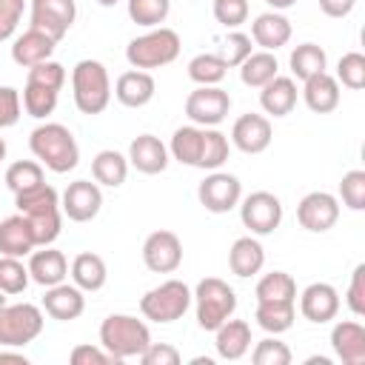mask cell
I'll list each match as a JSON object with an SVG mask.
<instances>
[{"label":"cell","mask_w":365,"mask_h":365,"mask_svg":"<svg viewBox=\"0 0 365 365\" xmlns=\"http://www.w3.org/2000/svg\"><path fill=\"white\" fill-rule=\"evenodd\" d=\"M29 148L37 163L54 174H66L80 163V145L63 123H40L29 134Z\"/></svg>","instance_id":"cell-1"},{"label":"cell","mask_w":365,"mask_h":365,"mask_svg":"<svg viewBox=\"0 0 365 365\" xmlns=\"http://www.w3.org/2000/svg\"><path fill=\"white\" fill-rule=\"evenodd\" d=\"M71 94L80 114H103L111 103V77L100 60H80L71 68Z\"/></svg>","instance_id":"cell-2"},{"label":"cell","mask_w":365,"mask_h":365,"mask_svg":"<svg viewBox=\"0 0 365 365\" xmlns=\"http://www.w3.org/2000/svg\"><path fill=\"white\" fill-rule=\"evenodd\" d=\"M151 342V331L143 319L131 314H108L100 322V345L117 359H131L140 356Z\"/></svg>","instance_id":"cell-3"},{"label":"cell","mask_w":365,"mask_h":365,"mask_svg":"<svg viewBox=\"0 0 365 365\" xmlns=\"http://www.w3.org/2000/svg\"><path fill=\"white\" fill-rule=\"evenodd\" d=\"M180 46L182 43H180V34L174 29L154 26L125 46V60L131 68H140V71L163 68L180 57Z\"/></svg>","instance_id":"cell-4"},{"label":"cell","mask_w":365,"mask_h":365,"mask_svg":"<svg viewBox=\"0 0 365 365\" xmlns=\"http://www.w3.org/2000/svg\"><path fill=\"white\" fill-rule=\"evenodd\" d=\"M191 302L197 311V325L202 331H217L225 319L234 317L237 311V294L234 288L220 279V277H205L197 282V288L191 291Z\"/></svg>","instance_id":"cell-5"},{"label":"cell","mask_w":365,"mask_h":365,"mask_svg":"<svg viewBox=\"0 0 365 365\" xmlns=\"http://www.w3.org/2000/svg\"><path fill=\"white\" fill-rule=\"evenodd\" d=\"M188 308H191V288L182 279H165L157 288L145 291L140 299V314L157 325L182 319Z\"/></svg>","instance_id":"cell-6"},{"label":"cell","mask_w":365,"mask_h":365,"mask_svg":"<svg viewBox=\"0 0 365 365\" xmlns=\"http://www.w3.org/2000/svg\"><path fill=\"white\" fill-rule=\"evenodd\" d=\"M46 317L34 302H14L0 308V345L3 348H26L43 334Z\"/></svg>","instance_id":"cell-7"},{"label":"cell","mask_w":365,"mask_h":365,"mask_svg":"<svg viewBox=\"0 0 365 365\" xmlns=\"http://www.w3.org/2000/svg\"><path fill=\"white\" fill-rule=\"evenodd\" d=\"M240 220L254 237L274 234L282 222V202L271 191H254L240 200Z\"/></svg>","instance_id":"cell-8"},{"label":"cell","mask_w":365,"mask_h":365,"mask_svg":"<svg viewBox=\"0 0 365 365\" xmlns=\"http://www.w3.org/2000/svg\"><path fill=\"white\" fill-rule=\"evenodd\" d=\"M228 111H231V97L220 86H197L185 97V114L194 125L214 128L228 117Z\"/></svg>","instance_id":"cell-9"},{"label":"cell","mask_w":365,"mask_h":365,"mask_svg":"<svg viewBox=\"0 0 365 365\" xmlns=\"http://www.w3.org/2000/svg\"><path fill=\"white\" fill-rule=\"evenodd\" d=\"M197 200L211 214H228L242 200V182L234 174L217 168L197 185Z\"/></svg>","instance_id":"cell-10"},{"label":"cell","mask_w":365,"mask_h":365,"mask_svg":"<svg viewBox=\"0 0 365 365\" xmlns=\"http://www.w3.org/2000/svg\"><path fill=\"white\" fill-rule=\"evenodd\" d=\"M143 262L154 274H174L182 265V242L174 231H151L143 242Z\"/></svg>","instance_id":"cell-11"},{"label":"cell","mask_w":365,"mask_h":365,"mask_svg":"<svg viewBox=\"0 0 365 365\" xmlns=\"http://www.w3.org/2000/svg\"><path fill=\"white\" fill-rule=\"evenodd\" d=\"M336 220H339V200L328 191H311L297 205V222L305 231L325 234L336 225Z\"/></svg>","instance_id":"cell-12"},{"label":"cell","mask_w":365,"mask_h":365,"mask_svg":"<svg viewBox=\"0 0 365 365\" xmlns=\"http://www.w3.org/2000/svg\"><path fill=\"white\" fill-rule=\"evenodd\" d=\"M77 17L74 0H31V29L46 31L57 43L68 34Z\"/></svg>","instance_id":"cell-13"},{"label":"cell","mask_w":365,"mask_h":365,"mask_svg":"<svg viewBox=\"0 0 365 365\" xmlns=\"http://www.w3.org/2000/svg\"><path fill=\"white\" fill-rule=\"evenodd\" d=\"M100 208H103V191L91 180L68 182V188L60 197V211L71 222H88V220H94L100 214Z\"/></svg>","instance_id":"cell-14"},{"label":"cell","mask_w":365,"mask_h":365,"mask_svg":"<svg viewBox=\"0 0 365 365\" xmlns=\"http://www.w3.org/2000/svg\"><path fill=\"white\" fill-rule=\"evenodd\" d=\"M274 140V128L271 120L265 114H242L234 120L231 125V143L242 151V154H262Z\"/></svg>","instance_id":"cell-15"},{"label":"cell","mask_w":365,"mask_h":365,"mask_svg":"<svg viewBox=\"0 0 365 365\" xmlns=\"http://www.w3.org/2000/svg\"><path fill=\"white\" fill-rule=\"evenodd\" d=\"M299 314L314 325H325V322L336 319V314H339V291L331 282H311L299 294Z\"/></svg>","instance_id":"cell-16"},{"label":"cell","mask_w":365,"mask_h":365,"mask_svg":"<svg viewBox=\"0 0 365 365\" xmlns=\"http://www.w3.org/2000/svg\"><path fill=\"white\" fill-rule=\"evenodd\" d=\"M331 348L342 365H365V325L356 319H339L331 328Z\"/></svg>","instance_id":"cell-17"},{"label":"cell","mask_w":365,"mask_h":365,"mask_svg":"<svg viewBox=\"0 0 365 365\" xmlns=\"http://www.w3.org/2000/svg\"><path fill=\"white\" fill-rule=\"evenodd\" d=\"M29 277L31 282L43 285V288H51L57 282H66L68 277V259L63 251L51 248V245H40L29 254Z\"/></svg>","instance_id":"cell-18"},{"label":"cell","mask_w":365,"mask_h":365,"mask_svg":"<svg viewBox=\"0 0 365 365\" xmlns=\"http://www.w3.org/2000/svg\"><path fill=\"white\" fill-rule=\"evenodd\" d=\"M43 311H46L51 319L71 322V319H77V317L86 311V297H83V291H80L74 282H57V285L46 288Z\"/></svg>","instance_id":"cell-19"},{"label":"cell","mask_w":365,"mask_h":365,"mask_svg":"<svg viewBox=\"0 0 365 365\" xmlns=\"http://www.w3.org/2000/svg\"><path fill=\"white\" fill-rule=\"evenodd\" d=\"M154 94H157V83H154L151 71L131 68V71H123L114 83V97L125 108H143L154 100Z\"/></svg>","instance_id":"cell-20"},{"label":"cell","mask_w":365,"mask_h":365,"mask_svg":"<svg viewBox=\"0 0 365 365\" xmlns=\"http://www.w3.org/2000/svg\"><path fill=\"white\" fill-rule=\"evenodd\" d=\"M128 165L140 174H163L168 168V148L154 134H140L128 145Z\"/></svg>","instance_id":"cell-21"},{"label":"cell","mask_w":365,"mask_h":365,"mask_svg":"<svg viewBox=\"0 0 365 365\" xmlns=\"http://www.w3.org/2000/svg\"><path fill=\"white\" fill-rule=\"evenodd\" d=\"M251 40L262 51H277L291 40V20L282 11H262L251 23Z\"/></svg>","instance_id":"cell-22"},{"label":"cell","mask_w":365,"mask_h":365,"mask_svg":"<svg viewBox=\"0 0 365 365\" xmlns=\"http://www.w3.org/2000/svg\"><path fill=\"white\" fill-rule=\"evenodd\" d=\"M54 46H57L54 37H48L46 31L29 26V29L11 43V60H14L17 66H23V68H31V66H37V63H43V60H51Z\"/></svg>","instance_id":"cell-23"},{"label":"cell","mask_w":365,"mask_h":365,"mask_svg":"<svg viewBox=\"0 0 365 365\" xmlns=\"http://www.w3.org/2000/svg\"><path fill=\"white\" fill-rule=\"evenodd\" d=\"M214 348L220 359H242L251 348V325L245 319H225L217 331H214Z\"/></svg>","instance_id":"cell-24"},{"label":"cell","mask_w":365,"mask_h":365,"mask_svg":"<svg viewBox=\"0 0 365 365\" xmlns=\"http://www.w3.org/2000/svg\"><path fill=\"white\" fill-rule=\"evenodd\" d=\"M302 100L314 114H331L339 106V83L334 74L319 71L302 80Z\"/></svg>","instance_id":"cell-25"},{"label":"cell","mask_w":365,"mask_h":365,"mask_svg":"<svg viewBox=\"0 0 365 365\" xmlns=\"http://www.w3.org/2000/svg\"><path fill=\"white\" fill-rule=\"evenodd\" d=\"M265 265V248L259 245V240L254 234L248 237H237L231 251H228V268L234 277L240 279H248L254 274H259Z\"/></svg>","instance_id":"cell-26"},{"label":"cell","mask_w":365,"mask_h":365,"mask_svg":"<svg viewBox=\"0 0 365 365\" xmlns=\"http://www.w3.org/2000/svg\"><path fill=\"white\" fill-rule=\"evenodd\" d=\"M34 237H31V225L29 220L17 211L6 220H0V254L6 257H29L34 251Z\"/></svg>","instance_id":"cell-27"},{"label":"cell","mask_w":365,"mask_h":365,"mask_svg":"<svg viewBox=\"0 0 365 365\" xmlns=\"http://www.w3.org/2000/svg\"><path fill=\"white\" fill-rule=\"evenodd\" d=\"M259 106L271 117L291 114L294 106H297V80L294 77H282V74H277L274 80H268L259 88Z\"/></svg>","instance_id":"cell-28"},{"label":"cell","mask_w":365,"mask_h":365,"mask_svg":"<svg viewBox=\"0 0 365 365\" xmlns=\"http://www.w3.org/2000/svg\"><path fill=\"white\" fill-rule=\"evenodd\" d=\"M71 282L86 294V291H100L108 279V268H106V259L94 251H83L71 259Z\"/></svg>","instance_id":"cell-29"},{"label":"cell","mask_w":365,"mask_h":365,"mask_svg":"<svg viewBox=\"0 0 365 365\" xmlns=\"http://www.w3.org/2000/svg\"><path fill=\"white\" fill-rule=\"evenodd\" d=\"M91 177L97 185L106 188H120L128 177V157L114 151V148H103L97 151V157L91 160Z\"/></svg>","instance_id":"cell-30"},{"label":"cell","mask_w":365,"mask_h":365,"mask_svg":"<svg viewBox=\"0 0 365 365\" xmlns=\"http://www.w3.org/2000/svg\"><path fill=\"white\" fill-rule=\"evenodd\" d=\"M237 68H240V80L251 88H262L268 80H274L279 74V63H277L274 51H251Z\"/></svg>","instance_id":"cell-31"},{"label":"cell","mask_w":365,"mask_h":365,"mask_svg":"<svg viewBox=\"0 0 365 365\" xmlns=\"http://www.w3.org/2000/svg\"><path fill=\"white\" fill-rule=\"evenodd\" d=\"M288 66H291V77L294 80H308V77H314V74H319V71L328 68V54L317 43H299L291 51Z\"/></svg>","instance_id":"cell-32"},{"label":"cell","mask_w":365,"mask_h":365,"mask_svg":"<svg viewBox=\"0 0 365 365\" xmlns=\"http://www.w3.org/2000/svg\"><path fill=\"white\" fill-rule=\"evenodd\" d=\"M257 302H297V282L285 271L262 274L254 288Z\"/></svg>","instance_id":"cell-33"},{"label":"cell","mask_w":365,"mask_h":365,"mask_svg":"<svg viewBox=\"0 0 365 365\" xmlns=\"http://www.w3.org/2000/svg\"><path fill=\"white\" fill-rule=\"evenodd\" d=\"M254 319L265 334H285L297 319V302H257Z\"/></svg>","instance_id":"cell-34"},{"label":"cell","mask_w":365,"mask_h":365,"mask_svg":"<svg viewBox=\"0 0 365 365\" xmlns=\"http://www.w3.org/2000/svg\"><path fill=\"white\" fill-rule=\"evenodd\" d=\"M200 145H202V125H194V123H191V125H180V128L171 134L168 154H171L177 163L197 168Z\"/></svg>","instance_id":"cell-35"},{"label":"cell","mask_w":365,"mask_h":365,"mask_svg":"<svg viewBox=\"0 0 365 365\" xmlns=\"http://www.w3.org/2000/svg\"><path fill=\"white\" fill-rule=\"evenodd\" d=\"M228 151H231V143L222 131L214 128H202V145H200V160H197V168L202 171H217L225 160H228Z\"/></svg>","instance_id":"cell-36"},{"label":"cell","mask_w":365,"mask_h":365,"mask_svg":"<svg viewBox=\"0 0 365 365\" xmlns=\"http://www.w3.org/2000/svg\"><path fill=\"white\" fill-rule=\"evenodd\" d=\"M225 74H228V66H225V60L220 54L202 51V54L188 60V77L197 86H220Z\"/></svg>","instance_id":"cell-37"},{"label":"cell","mask_w":365,"mask_h":365,"mask_svg":"<svg viewBox=\"0 0 365 365\" xmlns=\"http://www.w3.org/2000/svg\"><path fill=\"white\" fill-rule=\"evenodd\" d=\"M57 97H60V91L26 80V88H23V108H26L29 117H34V120H46V117L57 108Z\"/></svg>","instance_id":"cell-38"},{"label":"cell","mask_w":365,"mask_h":365,"mask_svg":"<svg viewBox=\"0 0 365 365\" xmlns=\"http://www.w3.org/2000/svg\"><path fill=\"white\" fill-rule=\"evenodd\" d=\"M43 180V165L37 160H17L6 168V185L11 194H23L29 188H37Z\"/></svg>","instance_id":"cell-39"},{"label":"cell","mask_w":365,"mask_h":365,"mask_svg":"<svg viewBox=\"0 0 365 365\" xmlns=\"http://www.w3.org/2000/svg\"><path fill=\"white\" fill-rule=\"evenodd\" d=\"M31 225V237H34V245H51L57 237H60V228H63V211L60 208H48V211H37V214H23Z\"/></svg>","instance_id":"cell-40"},{"label":"cell","mask_w":365,"mask_h":365,"mask_svg":"<svg viewBox=\"0 0 365 365\" xmlns=\"http://www.w3.org/2000/svg\"><path fill=\"white\" fill-rule=\"evenodd\" d=\"M14 205L20 214H37V211H48V208H60V194L40 182L37 188H29L23 194H14Z\"/></svg>","instance_id":"cell-41"},{"label":"cell","mask_w":365,"mask_h":365,"mask_svg":"<svg viewBox=\"0 0 365 365\" xmlns=\"http://www.w3.org/2000/svg\"><path fill=\"white\" fill-rule=\"evenodd\" d=\"M168 11H171V0H128V17L145 29L165 23Z\"/></svg>","instance_id":"cell-42"},{"label":"cell","mask_w":365,"mask_h":365,"mask_svg":"<svg viewBox=\"0 0 365 365\" xmlns=\"http://www.w3.org/2000/svg\"><path fill=\"white\" fill-rule=\"evenodd\" d=\"M29 265H23L20 257L0 254V291L3 294H23L29 285Z\"/></svg>","instance_id":"cell-43"},{"label":"cell","mask_w":365,"mask_h":365,"mask_svg":"<svg viewBox=\"0 0 365 365\" xmlns=\"http://www.w3.org/2000/svg\"><path fill=\"white\" fill-rule=\"evenodd\" d=\"M336 83H342L351 91L365 88V54L362 51H348L336 63Z\"/></svg>","instance_id":"cell-44"},{"label":"cell","mask_w":365,"mask_h":365,"mask_svg":"<svg viewBox=\"0 0 365 365\" xmlns=\"http://www.w3.org/2000/svg\"><path fill=\"white\" fill-rule=\"evenodd\" d=\"M251 362L254 365H288L291 362V348L285 342H279L277 334L274 336H265V339H259L254 345Z\"/></svg>","instance_id":"cell-45"},{"label":"cell","mask_w":365,"mask_h":365,"mask_svg":"<svg viewBox=\"0 0 365 365\" xmlns=\"http://www.w3.org/2000/svg\"><path fill=\"white\" fill-rule=\"evenodd\" d=\"M339 200H342L351 211H362V208H365V171H362V168H351L348 174H342Z\"/></svg>","instance_id":"cell-46"},{"label":"cell","mask_w":365,"mask_h":365,"mask_svg":"<svg viewBox=\"0 0 365 365\" xmlns=\"http://www.w3.org/2000/svg\"><path fill=\"white\" fill-rule=\"evenodd\" d=\"M214 20L225 29H240L248 20V0H214Z\"/></svg>","instance_id":"cell-47"},{"label":"cell","mask_w":365,"mask_h":365,"mask_svg":"<svg viewBox=\"0 0 365 365\" xmlns=\"http://www.w3.org/2000/svg\"><path fill=\"white\" fill-rule=\"evenodd\" d=\"M251 51H254L251 37H248L245 31H237V29H234V31L222 40V54H220V57L225 60V66H228V68H237V66H240Z\"/></svg>","instance_id":"cell-48"},{"label":"cell","mask_w":365,"mask_h":365,"mask_svg":"<svg viewBox=\"0 0 365 365\" xmlns=\"http://www.w3.org/2000/svg\"><path fill=\"white\" fill-rule=\"evenodd\" d=\"M29 83H40V86H48V88H54V91H60L63 88V83H66V68L57 63V60H43V63H37V66H31L29 68V77H26Z\"/></svg>","instance_id":"cell-49"},{"label":"cell","mask_w":365,"mask_h":365,"mask_svg":"<svg viewBox=\"0 0 365 365\" xmlns=\"http://www.w3.org/2000/svg\"><path fill=\"white\" fill-rule=\"evenodd\" d=\"M68 359H71V365H108V362L117 365V359L103 345H88V342L74 345L71 354H68Z\"/></svg>","instance_id":"cell-50"},{"label":"cell","mask_w":365,"mask_h":365,"mask_svg":"<svg viewBox=\"0 0 365 365\" xmlns=\"http://www.w3.org/2000/svg\"><path fill=\"white\" fill-rule=\"evenodd\" d=\"M345 305L351 308L354 317H365V265L359 262L351 274V285L345 294Z\"/></svg>","instance_id":"cell-51"},{"label":"cell","mask_w":365,"mask_h":365,"mask_svg":"<svg viewBox=\"0 0 365 365\" xmlns=\"http://www.w3.org/2000/svg\"><path fill=\"white\" fill-rule=\"evenodd\" d=\"M143 365H180V351L168 342H148V348L137 356Z\"/></svg>","instance_id":"cell-52"},{"label":"cell","mask_w":365,"mask_h":365,"mask_svg":"<svg viewBox=\"0 0 365 365\" xmlns=\"http://www.w3.org/2000/svg\"><path fill=\"white\" fill-rule=\"evenodd\" d=\"M23 11H26V0H0V43L17 31Z\"/></svg>","instance_id":"cell-53"},{"label":"cell","mask_w":365,"mask_h":365,"mask_svg":"<svg viewBox=\"0 0 365 365\" xmlns=\"http://www.w3.org/2000/svg\"><path fill=\"white\" fill-rule=\"evenodd\" d=\"M20 120V91L0 86V128H11Z\"/></svg>","instance_id":"cell-54"},{"label":"cell","mask_w":365,"mask_h":365,"mask_svg":"<svg viewBox=\"0 0 365 365\" xmlns=\"http://www.w3.org/2000/svg\"><path fill=\"white\" fill-rule=\"evenodd\" d=\"M354 6H356V0H319V9H322V14L325 17H348L351 11H354Z\"/></svg>","instance_id":"cell-55"},{"label":"cell","mask_w":365,"mask_h":365,"mask_svg":"<svg viewBox=\"0 0 365 365\" xmlns=\"http://www.w3.org/2000/svg\"><path fill=\"white\" fill-rule=\"evenodd\" d=\"M6 362H14V365H29L26 354H17V351H0V365Z\"/></svg>","instance_id":"cell-56"},{"label":"cell","mask_w":365,"mask_h":365,"mask_svg":"<svg viewBox=\"0 0 365 365\" xmlns=\"http://www.w3.org/2000/svg\"><path fill=\"white\" fill-rule=\"evenodd\" d=\"M265 3H268L274 11H285V9H291L297 0H265Z\"/></svg>","instance_id":"cell-57"},{"label":"cell","mask_w":365,"mask_h":365,"mask_svg":"<svg viewBox=\"0 0 365 365\" xmlns=\"http://www.w3.org/2000/svg\"><path fill=\"white\" fill-rule=\"evenodd\" d=\"M97 3H100V6H103V9H111V6H117V3H120V0H97Z\"/></svg>","instance_id":"cell-58"},{"label":"cell","mask_w":365,"mask_h":365,"mask_svg":"<svg viewBox=\"0 0 365 365\" xmlns=\"http://www.w3.org/2000/svg\"><path fill=\"white\" fill-rule=\"evenodd\" d=\"M3 160H6V140L0 137V163H3Z\"/></svg>","instance_id":"cell-59"},{"label":"cell","mask_w":365,"mask_h":365,"mask_svg":"<svg viewBox=\"0 0 365 365\" xmlns=\"http://www.w3.org/2000/svg\"><path fill=\"white\" fill-rule=\"evenodd\" d=\"M6 297H9V294H3V291H0V308L6 305Z\"/></svg>","instance_id":"cell-60"}]
</instances>
